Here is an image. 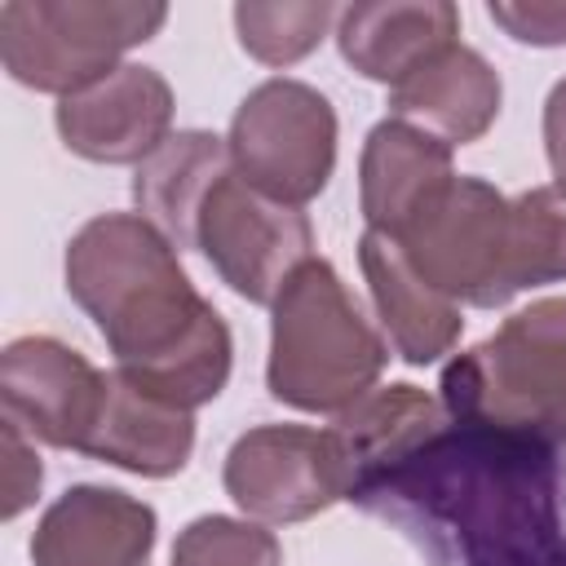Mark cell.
<instances>
[{
    "label": "cell",
    "instance_id": "obj_1",
    "mask_svg": "<svg viewBox=\"0 0 566 566\" xmlns=\"http://www.w3.org/2000/svg\"><path fill=\"white\" fill-rule=\"evenodd\" d=\"M66 292L106 336L115 371L142 394L195 411L226 389L230 327L142 212H102L71 234Z\"/></svg>",
    "mask_w": 566,
    "mask_h": 566
},
{
    "label": "cell",
    "instance_id": "obj_2",
    "mask_svg": "<svg viewBox=\"0 0 566 566\" xmlns=\"http://www.w3.org/2000/svg\"><path fill=\"white\" fill-rule=\"evenodd\" d=\"M270 310L265 385L279 402L314 416H340L376 389L389 349L323 256H310Z\"/></svg>",
    "mask_w": 566,
    "mask_h": 566
},
{
    "label": "cell",
    "instance_id": "obj_3",
    "mask_svg": "<svg viewBox=\"0 0 566 566\" xmlns=\"http://www.w3.org/2000/svg\"><path fill=\"white\" fill-rule=\"evenodd\" d=\"M447 411L495 438L553 442L566 433V296L531 301L495 336L447 363Z\"/></svg>",
    "mask_w": 566,
    "mask_h": 566
},
{
    "label": "cell",
    "instance_id": "obj_4",
    "mask_svg": "<svg viewBox=\"0 0 566 566\" xmlns=\"http://www.w3.org/2000/svg\"><path fill=\"white\" fill-rule=\"evenodd\" d=\"M164 22V4L137 0H9L0 4V62L18 84L71 97L124 66L119 57Z\"/></svg>",
    "mask_w": 566,
    "mask_h": 566
},
{
    "label": "cell",
    "instance_id": "obj_5",
    "mask_svg": "<svg viewBox=\"0 0 566 566\" xmlns=\"http://www.w3.org/2000/svg\"><path fill=\"white\" fill-rule=\"evenodd\" d=\"M234 172L274 203L301 208L327 190L336 168V111L301 80L256 84L230 119Z\"/></svg>",
    "mask_w": 566,
    "mask_h": 566
},
{
    "label": "cell",
    "instance_id": "obj_6",
    "mask_svg": "<svg viewBox=\"0 0 566 566\" xmlns=\"http://www.w3.org/2000/svg\"><path fill=\"white\" fill-rule=\"evenodd\" d=\"M394 243L411 270L455 305L495 310L513 301L509 199L482 177H451V186Z\"/></svg>",
    "mask_w": 566,
    "mask_h": 566
},
{
    "label": "cell",
    "instance_id": "obj_7",
    "mask_svg": "<svg viewBox=\"0 0 566 566\" xmlns=\"http://www.w3.org/2000/svg\"><path fill=\"white\" fill-rule=\"evenodd\" d=\"M190 248L212 261L230 292L252 305H274L283 283L314 256V230L301 208L265 199L230 168L203 195L190 226Z\"/></svg>",
    "mask_w": 566,
    "mask_h": 566
},
{
    "label": "cell",
    "instance_id": "obj_8",
    "mask_svg": "<svg viewBox=\"0 0 566 566\" xmlns=\"http://www.w3.org/2000/svg\"><path fill=\"white\" fill-rule=\"evenodd\" d=\"M226 495L256 522H305L349 500V464L327 433L305 424H256L234 438L221 469Z\"/></svg>",
    "mask_w": 566,
    "mask_h": 566
},
{
    "label": "cell",
    "instance_id": "obj_9",
    "mask_svg": "<svg viewBox=\"0 0 566 566\" xmlns=\"http://www.w3.org/2000/svg\"><path fill=\"white\" fill-rule=\"evenodd\" d=\"M111 371H97L80 349L53 336H18L0 354V402L27 438H40L57 451H84Z\"/></svg>",
    "mask_w": 566,
    "mask_h": 566
},
{
    "label": "cell",
    "instance_id": "obj_10",
    "mask_svg": "<svg viewBox=\"0 0 566 566\" xmlns=\"http://www.w3.org/2000/svg\"><path fill=\"white\" fill-rule=\"evenodd\" d=\"M57 137L93 164H146L172 133V88L155 66L124 62L97 84L57 97Z\"/></svg>",
    "mask_w": 566,
    "mask_h": 566
},
{
    "label": "cell",
    "instance_id": "obj_11",
    "mask_svg": "<svg viewBox=\"0 0 566 566\" xmlns=\"http://www.w3.org/2000/svg\"><path fill=\"white\" fill-rule=\"evenodd\" d=\"M155 548V509L115 486H71L57 495L35 535V566H146Z\"/></svg>",
    "mask_w": 566,
    "mask_h": 566
},
{
    "label": "cell",
    "instance_id": "obj_12",
    "mask_svg": "<svg viewBox=\"0 0 566 566\" xmlns=\"http://www.w3.org/2000/svg\"><path fill=\"white\" fill-rule=\"evenodd\" d=\"M451 146L402 119H380L367 133L358 164V199L367 230L398 239L451 186Z\"/></svg>",
    "mask_w": 566,
    "mask_h": 566
},
{
    "label": "cell",
    "instance_id": "obj_13",
    "mask_svg": "<svg viewBox=\"0 0 566 566\" xmlns=\"http://www.w3.org/2000/svg\"><path fill=\"white\" fill-rule=\"evenodd\" d=\"M500 97L504 88L495 66L478 49L455 40L451 49H442L389 88V119H402L438 137L442 146H469L495 124Z\"/></svg>",
    "mask_w": 566,
    "mask_h": 566
},
{
    "label": "cell",
    "instance_id": "obj_14",
    "mask_svg": "<svg viewBox=\"0 0 566 566\" xmlns=\"http://www.w3.org/2000/svg\"><path fill=\"white\" fill-rule=\"evenodd\" d=\"M460 35V9L447 0H389V4H349L336 18L340 57L376 80L402 84L429 57L451 49Z\"/></svg>",
    "mask_w": 566,
    "mask_h": 566
},
{
    "label": "cell",
    "instance_id": "obj_15",
    "mask_svg": "<svg viewBox=\"0 0 566 566\" xmlns=\"http://www.w3.org/2000/svg\"><path fill=\"white\" fill-rule=\"evenodd\" d=\"M332 438L349 464V500L389 482L394 469L411 464L442 438V407L416 385H389L358 398L336 416Z\"/></svg>",
    "mask_w": 566,
    "mask_h": 566
},
{
    "label": "cell",
    "instance_id": "obj_16",
    "mask_svg": "<svg viewBox=\"0 0 566 566\" xmlns=\"http://www.w3.org/2000/svg\"><path fill=\"white\" fill-rule=\"evenodd\" d=\"M358 261H363L376 314H380V323L389 332V345L398 349L402 363L429 367V363H438L442 354L455 349V340L464 332L460 305L447 301L442 292H433L411 270V261L402 256V248L394 239L367 230L358 239Z\"/></svg>",
    "mask_w": 566,
    "mask_h": 566
},
{
    "label": "cell",
    "instance_id": "obj_17",
    "mask_svg": "<svg viewBox=\"0 0 566 566\" xmlns=\"http://www.w3.org/2000/svg\"><path fill=\"white\" fill-rule=\"evenodd\" d=\"M190 451H195V416L142 394L119 371H111L106 402L84 442V455L142 478H168L186 469Z\"/></svg>",
    "mask_w": 566,
    "mask_h": 566
},
{
    "label": "cell",
    "instance_id": "obj_18",
    "mask_svg": "<svg viewBox=\"0 0 566 566\" xmlns=\"http://www.w3.org/2000/svg\"><path fill=\"white\" fill-rule=\"evenodd\" d=\"M230 168H234L230 146L217 133H203V128L172 133L137 168V181H133L137 208L172 248H190L195 212H199L203 195L212 190V181L226 177Z\"/></svg>",
    "mask_w": 566,
    "mask_h": 566
},
{
    "label": "cell",
    "instance_id": "obj_19",
    "mask_svg": "<svg viewBox=\"0 0 566 566\" xmlns=\"http://www.w3.org/2000/svg\"><path fill=\"white\" fill-rule=\"evenodd\" d=\"M509 279L513 296L566 279V190L535 186L509 199Z\"/></svg>",
    "mask_w": 566,
    "mask_h": 566
},
{
    "label": "cell",
    "instance_id": "obj_20",
    "mask_svg": "<svg viewBox=\"0 0 566 566\" xmlns=\"http://www.w3.org/2000/svg\"><path fill=\"white\" fill-rule=\"evenodd\" d=\"M332 18H340L336 4L310 0V4H234V31L239 44L265 62V66H292L318 40L327 35Z\"/></svg>",
    "mask_w": 566,
    "mask_h": 566
},
{
    "label": "cell",
    "instance_id": "obj_21",
    "mask_svg": "<svg viewBox=\"0 0 566 566\" xmlns=\"http://www.w3.org/2000/svg\"><path fill=\"white\" fill-rule=\"evenodd\" d=\"M172 566H283V548L256 522L208 513L177 535Z\"/></svg>",
    "mask_w": 566,
    "mask_h": 566
},
{
    "label": "cell",
    "instance_id": "obj_22",
    "mask_svg": "<svg viewBox=\"0 0 566 566\" xmlns=\"http://www.w3.org/2000/svg\"><path fill=\"white\" fill-rule=\"evenodd\" d=\"M486 13L522 44H566V0H491Z\"/></svg>",
    "mask_w": 566,
    "mask_h": 566
},
{
    "label": "cell",
    "instance_id": "obj_23",
    "mask_svg": "<svg viewBox=\"0 0 566 566\" xmlns=\"http://www.w3.org/2000/svg\"><path fill=\"white\" fill-rule=\"evenodd\" d=\"M0 455H4V504H0V513L18 517L40 495L44 469H40V455L27 447V438L13 420H0Z\"/></svg>",
    "mask_w": 566,
    "mask_h": 566
},
{
    "label": "cell",
    "instance_id": "obj_24",
    "mask_svg": "<svg viewBox=\"0 0 566 566\" xmlns=\"http://www.w3.org/2000/svg\"><path fill=\"white\" fill-rule=\"evenodd\" d=\"M544 150H548V168H553L557 186L566 190V75L553 84V93L544 102Z\"/></svg>",
    "mask_w": 566,
    "mask_h": 566
}]
</instances>
